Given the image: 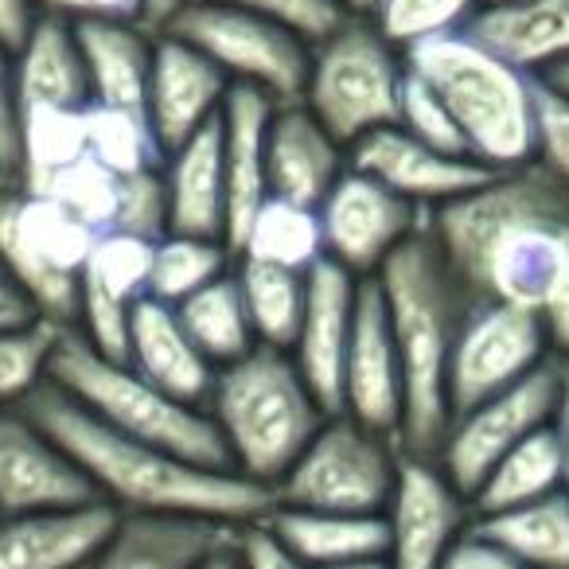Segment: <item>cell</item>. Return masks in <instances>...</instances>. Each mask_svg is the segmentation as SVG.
<instances>
[{
  "mask_svg": "<svg viewBox=\"0 0 569 569\" xmlns=\"http://www.w3.org/2000/svg\"><path fill=\"white\" fill-rule=\"evenodd\" d=\"M261 527L277 538L284 553H293L309 569H328L340 566V561L387 553V519L382 515L309 511V507L273 503Z\"/></svg>",
  "mask_w": 569,
  "mask_h": 569,
  "instance_id": "f1b7e54d",
  "label": "cell"
},
{
  "mask_svg": "<svg viewBox=\"0 0 569 569\" xmlns=\"http://www.w3.org/2000/svg\"><path fill=\"white\" fill-rule=\"evenodd\" d=\"M230 79L188 40L172 32H157L152 48L149 90H144V118L157 137L160 152L180 149L188 137L211 126L222 113Z\"/></svg>",
  "mask_w": 569,
  "mask_h": 569,
  "instance_id": "ac0fdd59",
  "label": "cell"
},
{
  "mask_svg": "<svg viewBox=\"0 0 569 569\" xmlns=\"http://www.w3.org/2000/svg\"><path fill=\"white\" fill-rule=\"evenodd\" d=\"M387 519L390 569H437L472 522V507L433 457L402 452Z\"/></svg>",
  "mask_w": 569,
  "mask_h": 569,
  "instance_id": "5bb4252c",
  "label": "cell"
},
{
  "mask_svg": "<svg viewBox=\"0 0 569 569\" xmlns=\"http://www.w3.org/2000/svg\"><path fill=\"white\" fill-rule=\"evenodd\" d=\"M90 79V102L144 113L157 32L141 20H82L74 24Z\"/></svg>",
  "mask_w": 569,
  "mask_h": 569,
  "instance_id": "83f0119b",
  "label": "cell"
},
{
  "mask_svg": "<svg viewBox=\"0 0 569 569\" xmlns=\"http://www.w3.org/2000/svg\"><path fill=\"white\" fill-rule=\"evenodd\" d=\"M348 17H363V20H371V12L379 9V0H336Z\"/></svg>",
  "mask_w": 569,
  "mask_h": 569,
  "instance_id": "6f0895ef",
  "label": "cell"
},
{
  "mask_svg": "<svg viewBox=\"0 0 569 569\" xmlns=\"http://www.w3.org/2000/svg\"><path fill=\"white\" fill-rule=\"evenodd\" d=\"M79 157H87V110L24 106L20 113V188L43 191Z\"/></svg>",
  "mask_w": 569,
  "mask_h": 569,
  "instance_id": "d590c367",
  "label": "cell"
},
{
  "mask_svg": "<svg viewBox=\"0 0 569 569\" xmlns=\"http://www.w3.org/2000/svg\"><path fill=\"white\" fill-rule=\"evenodd\" d=\"M152 246L144 238L106 230L98 234L87 266L79 277V317L74 332L106 359L126 363L129 348V317L141 297H149Z\"/></svg>",
  "mask_w": 569,
  "mask_h": 569,
  "instance_id": "2e32d148",
  "label": "cell"
},
{
  "mask_svg": "<svg viewBox=\"0 0 569 569\" xmlns=\"http://www.w3.org/2000/svg\"><path fill=\"white\" fill-rule=\"evenodd\" d=\"M67 328L32 320L20 328H0V406H24L48 382L51 356Z\"/></svg>",
  "mask_w": 569,
  "mask_h": 569,
  "instance_id": "f35d334b",
  "label": "cell"
},
{
  "mask_svg": "<svg viewBox=\"0 0 569 569\" xmlns=\"http://www.w3.org/2000/svg\"><path fill=\"white\" fill-rule=\"evenodd\" d=\"M242 530V527H238ZM238 530L227 538V542H219L211 553H207V561L199 569H246V561H242V546H238Z\"/></svg>",
  "mask_w": 569,
  "mask_h": 569,
  "instance_id": "db71d44e",
  "label": "cell"
},
{
  "mask_svg": "<svg viewBox=\"0 0 569 569\" xmlns=\"http://www.w3.org/2000/svg\"><path fill=\"white\" fill-rule=\"evenodd\" d=\"M40 12L59 20H141L144 24V0H36Z\"/></svg>",
  "mask_w": 569,
  "mask_h": 569,
  "instance_id": "c3c4849f",
  "label": "cell"
},
{
  "mask_svg": "<svg viewBox=\"0 0 569 569\" xmlns=\"http://www.w3.org/2000/svg\"><path fill=\"white\" fill-rule=\"evenodd\" d=\"M398 126L410 137H418L421 144H433V149L452 152V157H472L465 137H460L457 121H452V113L445 110V102L410 71H406L402 106H398Z\"/></svg>",
  "mask_w": 569,
  "mask_h": 569,
  "instance_id": "ee69618b",
  "label": "cell"
},
{
  "mask_svg": "<svg viewBox=\"0 0 569 569\" xmlns=\"http://www.w3.org/2000/svg\"><path fill=\"white\" fill-rule=\"evenodd\" d=\"M234 273L246 301V317H250L261 348L293 351L297 328L305 317V277L309 273L246 258H234Z\"/></svg>",
  "mask_w": 569,
  "mask_h": 569,
  "instance_id": "e575fe53",
  "label": "cell"
},
{
  "mask_svg": "<svg viewBox=\"0 0 569 569\" xmlns=\"http://www.w3.org/2000/svg\"><path fill=\"white\" fill-rule=\"evenodd\" d=\"M219 4L258 12V17L289 28V32H297L309 43L325 40L328 32H336V28L348 20V12H343L336 0H219Z\"/></svg>",
  "mask_w": 569,
  "mask_h": 569,
  "instance_id": "f6af8a7d",
  "label": "cell"
},
{
  "mask_svg": "<svg viewBox=\"0 0 569 569\" xmlns=\"http://www.w3.org/2000/svg\"><path fill=\"white\" fill-rule=\"evenodd\" d=\"M234 266V250L222 238H196V234H164L152 246L149 269V297L160 305H180L196 289L211 284Z\"/></svg>",
  "mask_w": 569,
  "mask_h": 569,
  "instance_id": "8d00e7d4",
  "label": "cell"
},
{
  "mask_svg": "<svg viewBox=\"0 0 569 569\" xmlns=\"http://www.w3.org/2000/svg\"><path fill=\"white\" fill-rule=\"evenodd\" d=\"M558 359V402H553V433H558V445H561V460H566V491H569V359L553 356Z\"/></svg>",
  "mask_w": 569,
  "mask_h": 569,
  "instance_id": "f5cc1de1",
  "label": "cell"
},
{
  "mask_svg": "<svg viewBox=\"0 0 569 569\" xmlns=\"http://www.w3.org/2000/svg\"><path fill=\"white\" fill-rule=\"evenodd\" d=\"M36 20H40L36 0H0V48L17 51L36 28Z\"/></svg>",
  "mask_w": 569,
  "mask_h": 569,
  "instance_id": "f907efd6",
  "label": "cell"
},
{
  "mask_svg": "<svg viewBox=\"0 0 569 569\" xmlns=\"http://www.w3.org/2000/svg\"><path fill=\"white\" fill-rule=\"evenodd\" d=\"M343 144L320 126L305 102H277L266 129V188L269 199L320 207L343 176Z\"/></svg>",
  "mask_w": 569,
  "mask_h": 569,
  "instance_id": "7402d4cb",
  "label": "cell"
},
{
  "mask_svg": "<svg viewBox=\"0 0 569 569\" xmlns=\"http://www.w3.org/2000/svg\"><path fill=\"white\" fill-rule=\"evenodd\" d=\"M238 546H242V561L246 569H309L293 558V553H284L277 546V538L269 535L261 522H250V527L238 530Z\"/></svg>",
  "mask_w": 569,
  "mask_h": 569,
  "instance_id": "681fc988",
  "label": "cell"
},
{
  "mask_svg": "<svg viewBox=\"0 0 569 569\" xmlns=\"http://www.w3.org/2000/svg\"><path fill=\"white\" fill-rule=\"evenodd\" d=\"M126 363L141 379L160 387L164 395L180 398L188 406H207L214 382V367L203 359V351L183 332L172 305H160L152 297H141L129 317V348Z\"/></svg>",
  "mask_w": 569,
  "mask_h": 569,
  "instance_id": "484cf974",
  "label": "cell"
},
{
  "mask_svg": "<svg viewBox=\"0 0 569 569\" xmlns=\"http://www.w3.org/2000/svg\"><path fill=\"white\" fill-rule=\"evenodd\" d=\"M234 530L199 515L118 511V522L90 569H199L207 553Z\"/></svg>",
  "mask_w": 569,
  "mask_h": 569,
  "instance_id": "603a6c76",
  "label": "cell"
},
{
  "mask_svg": "<svg viewBox=\"0 0 569 569\" xmlns=\"http://www.w3.org/2000/svg\"><path fill=\"white\" fill-rule=\"evenodd\" d=\"M437 569H522V566L503 546H496L488 535H480V530L468 522V530L452 542V550L445 553V561Z\"/></svg>",
  "mask_w": 569,
  "mask_h": 569,
  "instance_id": "7dc6e473",
  "label": "cell"
},
{
  "mask_svg": "<svg viewBox=\"0 0 569 569\" xmlns=\"http://www.w3.org/2000/svg\"><path fill=\"white\" fill-rule=\"evenodd\" d=\"M168 234L227 242V176H222L219 118L164 157Z\"/></svg>",
  "mask_w": 569,
  "mask_h": 569,
  "instance_id": "4316f807",
  "label": "cell"
},
{
  "mask_svg": "<svg viewBox=\"0 0 569 569\" xmlns=\"http://www.w3.org/2000/svg\"><path fill=\"white\" fill-rule=\"evenodd\" d=\"M24 410L59 441V449L79 465L98 499L118 511H157V515H199V519L250 527L273 507V491L230 468H203L149 441H137L90 410L71 395L43 382Z\"/></svg>",
  "mask_w": 569,
  "mask_h": 569,
  "instance_id": "7a4b0ae2",
  "label": "cell"
},
{
  "mask_svg": "<svg viewBox=\"0 0 569 569\" xmlns=\"http://www.w3.org/2000/svg\"><path fill=\"white\" fill-rule=\"evenodd\" d=\"M118 191H121V176H113L106 164H98L94 157H79L74 164H67L56 180L48 183L36 196H51L67 207L71 214H79L87 227H94L98 234H106L118 211Z\"/></svg>",
  "mask_w": 569,
  "mask_h": 569,
  "instance_id": "60d3db41",
  "label": "cell"
},
{
  "mask_svg": "<svg viewBox=\"0 0 569 569\" xmlns=\"http://www.w3.org/2000/svg\"><path fill=\"white\" fill-rule=\"evenodd\" d=\"M110 230H118V234L144 238V242H160V238L168 234L164 168H149V172L121 176L118 211H113Z\"/></svg>",
  "mask_w": 569,
  "mask_h": 569,
  "instance_id": "7bdbcfd3",
  "label": "cell"
},
{
  "mask_svg": "<svg viewBox=\"0 0 569 569\" xmlns=\"http://www.w3.org/2000/svg\"><path fill=\"white\" fill-rule=\"evenodd\" d=\"M176 317H180L183 332L191 336V343L203 351V359L214 371L258 348V336H253V325L246 317V301H242V289H238L234 266L222 277H214L211 284L196 289L191 297H183L176 305Z\"/></svg>",
  "mask_w": 569,
  "mask_h": 569,
  "instance_id": "d6a6232c",
  "label": "cell"
},
{
  "mask_svg": "<svg viewBox=\"0 0 569 569\" xmlns=\"http://www.w3.org/2000/svg\"><path fill=\"white\" fill-rule=\"evenodd\" d=\"M398 437L359 426L348 413H328L289 472L273 483V503L309 511L382 515L398 480Z\"/></svg>",
  "mask_w": 569,
  "mask_h": 569,
  "instance_id": "9c48e42d",
  "label": "cell"
},
{
  "mask_svg": "<svg viewBox=\"0 0 569 569\" xmlns=\"http://www.w3.org/2000/svg\"><path fill=\"white\" fill-rule=\"evenodd\" d=\"M98 230L59 199L0 183V269L32 301L36 317L74 328L79 317V277Z\"/></svg>",
  "mask_w": 569,
  "mask_h": 569,
  "instance_id": "ba28073f",
  "label": "cell"
},
{
  "mask_svg": "<svg viewBox=\"0 0 569 569\" xmlns=\"http://www.w3.org/2000/svg\"><path fill=\"white\" fill-rule=\"evenodd\" d=\"M402 56L406 71L418 74L452 113L472 160L491 172L530 164V74L496 59L465 28Z\"/></svg>",
  "mask_w": 569,
  "mask_h": 569,
  "instance_id": "5b68a950",
  "label": "cell"
},
{
  "mask_svg": "<svg viewBox=\"0 0 569 569\" xmlns=\"http://www.w3.org/2000/svg\"><path fill=\"white\" fill-rule=\"evenodd\" d=\"M480 535L503 546L522 569H569V491H553L535 503L472 519Z\"/></svg>",
  "mask_w": 569,
  "mask_h": 569,
  "instance_id": "1f68e13d",
  "label": "cell"
},
{
  "mask_svg": "<svg viewBox=\"0 0 569 569\" xmlns=\"http://www.w3.org/2000/svg\"><path fill=\"white\" fill-rule=\"evenodd\" d=\"M472 12L476 0H379L371 24L398 51H410L426 40H437V36L460 32Z\"/></svg>",
  "mask_w": 569,
  "mask_h": 569,
  "instance_id": "ab89813d",
  "label": "cell"
},
{
  "mask_svg": "<svg viewBox=\"0 0 569 569\" xmlns=\"http://www.w3.org/2000/svg\"><path fill=\"white\" fill-rule=\"evenodd\" d=\"M180 4H188V0H144V28L160 32L180 12Z\"/></svg>",
  "mask_w": 569,
  "mask_h": 569,
  "instance_id": "11a10c76",
  "label": "cell"
},
{
  "mask_svg": "<svg viewBox=\"0 0 569 569\" xmlns=\"http://www.w3.org/2000/svg\"><path fill=\"white\" fill-rule=\"evenodd\" d=\"M203 410L219 429L230 468L269 491L328 418L293 356L261 343L214 371Z\"/></svg>",
  "mask_w": 569,
  "mask_h": 569,
  "instance_id": "277c9868",
  "label": "cell"
},
{
  "mask_svg": "<svg viewBox=\"0 0 569 569\" xmlns=\"http://www.w3.org/2000/svg\"><path fill=\"white\" fill-rule=\"evenodd\" d=\"M465 32L507 67L538 79L561 59H569V0L476 4Z\"/></svg>",
  "mask_w": 569,
  "mask_h": 569,
  "instance_id": "cb8c5ba5",
  "label": "cell"
},
{
  "mask_svg": "<svg viewBox=\"0 0 569 569\" xmlns=\"http://www.w3.org/2000/svg\"><path fill=\"white\" fill-rule=\"evenodd\" d=\"M98 491L59 441L24 410L0 406V515L94 503Z\"/></svg>",
  "mask_w": 569,
  "mask_h": 569,
  "instance_id": "9a60e30c",
  "label": "cell"
},
{
  "mask_svg": "<svg viewBox=\"0 0 569 569\" xmlns=\"http://www.w3.org/2000/svg\"><path fill=\"white\" fill-rule=\"evenodd\" d=\"M273 98L253 87H230L219 113L222 176H227V246L242 238L246 222L269 199L266 188V129L273 118Z\"/></svg>",
  "mask_w": 569,
  "mask_h": 569,
  "instance_id": "d4e9b609",
  "label": "cell"
},
{
  "mask_svg": "<svg viewBox=\"0 0 569 569\" xmlns=\"http://www.w3.org/2000/svg\"><path fill=\"white\" fill-rule=\"evenodd\" d=\"M48 382H56L82 410H90L118 433L149 441L203 468H230L222 437L203 406L180 402V398L152 387L149 379H141L129 363L98 356L74 328L59 336Z\"/></svg>",
  "mask_w": 569,
  "mask_h": 569,
  "instance_id": "8992f818",
  "label": "cell"
},
{
  "mask_svg": "<svg viewBox=\"0 0 569 569\" xmlns=\"http://www.w3.org/2000/svg\"><path fill=\"white\" fill-rule=\"evenodd\" d=\"M566 488V460H561V445L553 426L535 429L530 437H522L503 460H496L488 476L480 480V488L468 496L472 519L496 511H511V507L535 503L542 496Z\"/></svg>",
  "mask_w": 569,
  "mask_h": 569,
  "instance_id": "4dcf8cb0",
  "label": "cell"
},
{
  "mask_svg": "<svg viewBox=\"0 0 569 569\" xmlns=\"http://www.w3.org/2000/svg\"><path fill=\"white\" fill-rule=\"evenodd\" d=\"M32 320H40L32 301H28L17 289V281L0 269V328H20V325H32Z\"/></svg>",
  "mask_w": 569,
  "mask_h": 569,
  "instance_id": "816d5d0a",
  "label": "cell"
},
{
  "mask_svg": "<svg viewBox=\"0 0 569 569\" xmlns=\"http://www.w3.org/2000/svg\"><path fill=\"white\" fill-rule=\"evenodd\" d=\"M160 32L180 36L196 51H203L227 74L230 87H253L273 102H301L312 43L258 12L219 0H188Z\"/></svg>",
  "mask_w": 569,
  "mask_h": 569,
  "instance_id": "30bf717a",
  "label": "cell"
},
{
  "mask_svg": "<svg viewBox=\"0 0 569 569\" xmlns=\"http://www.w3.org/2000/svg\"><path fill=\"white\" fill-rule=\"evenodd\" d=\"M328 569H390V561H387V553H375V558L340 561V566H328Z\"/></svg>",
  "mask_w": 569,
  "mask_h": 569,
  "instance_id": "680465c9",
  "label": "cell"
},
{
  "mask_svg": "<svg viewBox=\"0 0 569 569\" xmlns=\"http://www.w3.org/2000/svg\"><path fill=\"white\" fill-rule=\"evenodd\" d=\"M320 230H325V258L343 266L351 277H379L387 258L402 250L421 227L426 211L406 203L390 188H382L375 176L359 168H343L336 188L317 207Z\"/></svg>",
  "mask_w": 569,
  "mask_h": 569,
  "instance_id": "4fadbf2b",
  "label": "cell"
},
{
  "mask_svg": "<svg viewBox=\"0 0 569 569\" xmlns=\"http://www.w3.org/2000/svg\"><path fill=\"white\" fill-rule=\"evenodd\" d=\"M553 359L542 320L511 305L472 301L457 332L449 363V410L452 418L476 402L499 395Z\"/></svg>",
  "mask_w": 569,
  "mask_h": 569,
  "instance_id": "7c38bea8",
  "label": "cell"
},
{
  "mask_svg": "<svg viewBox=\"0 0 569 569\" xmlns=\"http://www.w3.org/2000/svg\"><path fill=\"white\" fill-rule=\"evenodd\" d=\"M553 402H558V359H546L538 371H530L515 387L457 413L433 460L468 499L480 488L483 476L496 468V460H503L535 429L550 426Z\"/></svg>",
  "mask_w": 569,
  "mask_h": 569,
  "instance_id": "8fae6325",
  "label": "cell"
},
{
  "mask_svg": "<svg viewBox=\"0 0 569 569\" xmlns=\"http://www.w3.org/2000/svg\"><path fill=\"white\" fill-rule=\"evenodd\" d=\"M348 152L351 168L375 176L382 188H390L395 196H402L406 203H413L426 214L433 207L449 203V199L468 196L491 176V168H483L480 160L452 157V152H441L433 144H421L402 126L375 129L363 141L351 144Z\"/></svg>",
  "mask_w": 569,
  "mask_h": 569,
  "instance_id": "d6986e66",
  "label": "cell"
},
{
  "mask_svg": "<svg viewBox=\"0 0 569 569\" xmlns=\"http://www.w3.org/2000/svg\"><path fill=\"white\" fill-rule=\"evenodd\" d=\"M234 258L266 261V266L309 273L325 258V230L317 207H297L284 199H266L246 222L242 238L234 242Z\"/></svg>",
  "mask_w": 569,
  "mask_h": 569,
  "instance_id": "836d02e7",
  "label": "cell"
},
{
  "mask_svg": "<svg viewBox=\"0 0 569 569\" xmlns=\"http://www.w3.org/2000/svg\"><path fill=\"white\" fill-rule=\"evenodd\" d=\"M426 230L468 301H496L542 320L569 359V191L530 160L491 172L468 196L426 214Z\"/></svg>",
  "mask_w": 569,
  "mask_h": 569,
  "instance_id": "6da1fadb",
  "label": "cell"
},
{
  "mask_svg": "<svg viewBox=\"0 0 569 569\" xmlns=\"http://www.w3.org/2000/svg\"><path fill=\"white\" fill-rule=\"evenodd\" d=\"M476 4H499V0H476Z\"/></svg>",
  "mask_w": 569,
  "mask_h": 569,
  "instance_id": "91938a15",
  "label": "cell"
},
{
  "mask_svg": "<svg viewBox=\"0 0 569 569\" xmlns=\"http://www.w3.org/2000/svg\"><path fill=\"white\" fill-rule=\"evenodd\" d=\"M87 152L113 176L164 168V152L152 137L149 118L137 110H118V106H87Z\"/></svg>",
  "mask_w": 569,
  "mask_h": 569,
  "instance_id": "74e56055",
  "label": "cell"
},
{
  "mask_svg": "<svg viewBox=\"0 0 569 569\" xmlns=\"http://www.w3.org/2000/svg\"><path fill=\"white\" fill-rule=\"evenodd\" d=\"M118 522L106 499L51 511L0 515V569H90Z\"/></svg>",
  "mask_w": 569,
  "mask_h": 569,
  "instance_id": "44dd1931",
  "label": "cell"
},
{
  "mask_svg": "<svg viewBox=\"0 0 569 569\" xmlns=\"http://www.w3.org/2000/svg\"><path fill=\"white\" fill-rule=\"evenodd\" d=\"M538 79H542V82H550V87L558 90V94H566V98H569V59H561L558 67H550V71H546V74H538Z\"/></svg>",
  "mask_w": 569,
  "mask_h": 569,
  "instance_id": "9f6ffc18",
  "label": "cell"
},
{
  "mask_svg": "<svg viewBox=\"0 0 569 569\" xmlns=\"http://www.w3.org/2000/svg\"><path fill=\"white\" fill-rule=\"evenodd\" d=\"M530 160L569 191V98L542 79H530Z\"/></svg>",
  "mask_w": 569,
  "mask_h": 569,
  "instance_id": "b9f144b4",
  "label": "cell"
},
{
  "mask_svg": "<svg viewBox=\"0 0 569 569\" xmlns=\"http://www.w3.org/2000/svg\"><path fill=\"white\" fill-rule=\"evenodd\" d=\"M406 87V56L363 17H348L336 32L312 43L309 82L301 102L351 149L375 129L398 126Z\"/></svg>",
  "mask_w": 569,
  "mask_h": 569,
  "instance_id": "52a82bcc",
  "label": "cell"
},
{
  "mask_svg": "<svg viewBox=\"0 0 569 569\" xmlns=\"http://www.w3.org/2000/svg\"><path fill=\"white\" fill-rule=\"evenodd\" d=\"M340 413L390 437H398L402 426V367L390 336L387 301L375 277L359 281L356 325H351L348 359H343Z\"/></svg>",
  "mask_w": 569,
  "mask_h": 569,
  "instance_id": "e0dca14e",
  "label": "cell"
},
{
  "mask_svg": "<svg viewBox=\"0 0 569 569\" xmlns=\"http://www.w3.org/2000/svg\"><path fill=\"white\" fill-rule=\"evenodd\" d=\"M359 277L332 258H320L305 277V317L293 340V363L328 413H340L343 359H348L351 325H356Z\"/></svg>",
  "mask_w": 569,
  "mask_h": 569,
  "instance_id": "ffe728a7",
  "label": "cell"
},
{
  "mask_svg": "<svg viewBox=\"0 0 569 569\" xmlns=\"http://www.w3.org/2000/svg\"><path fill=\"white\" fill-rule=\"evenodd\" d=\"M17 63L20 110L24 106H63V110H87L90 79L82 63L79 36L71 20H59L40 12L28 40L12 51Z\"/></svg>",
  "mask_w": 569,
  "mask_h": 569,
  "instance_id": "f546056e",
  "label": "cell"
},
{
  "mask_svg": "<svg viewBox=\"0 0 569 569\" xmlns=\"http://www.w3.org/2000/svg\"><path fill=\"white\" fill-rule=\"evenodd\" d=\"M390 336L402 367V426L398 445L413 457H437L449 433V363L457 332L465 325L468 293L452 277L429 230L421 227L402 250L379 269Z\"/></svg>",
  "mask_w": 569,
  "mask_h": 569,
  "instance_id": "3957f363",
  "label": "cell"
},
{
  "mask_svg": "<svg viewBox=\"0 0 569 569\" xmlns=\"http://www.w3.org/2000/svg\"><path fill=\"white\" fill-rule=\"evenodd\" d=\"M20 90L12 51L0 48V183H17L20 176Z\"/></svg>",
  "mask_w": 569,
  "mask_h": 569,
  "instance_id": "bcb514c9",
  "label": "cell"
}]
</instances>
